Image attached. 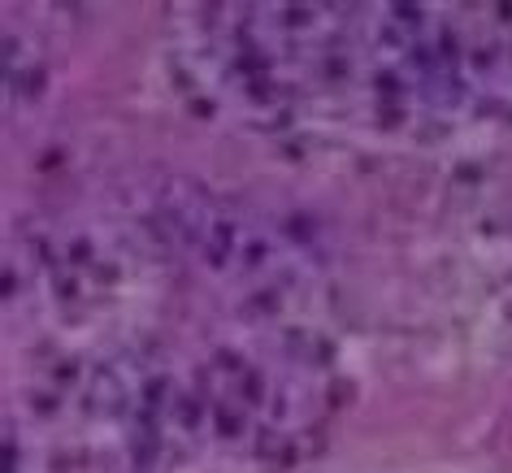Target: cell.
Instances as JSON below:
<instances>
[{
    "label": "cell",
    "instance_id": "cell-1",
    "mask_svg": "<svg viewBox=\"0 0 512 473\" xmlns=\"http://www.w3.org/2000/svg\"><path fill=\"white\" fill-rule=\"evenodd\" d=\"M217 430L226 434V439H235V434L243 430V421H239V413H230V408H222V413H217Z\"/></svg>",
    "mask_w": 512,
    "mask_h": 473
},
{
    "label": "cell",
    "instance_id": "cell-2",
    "mask_svg": "<svg viewBox=\"0 0 512 473\" xmlns=\"http://www.w3.org/2000/svg\"><path fill=\"white\" fill-rule=\"evenodd\" d=\"M291 235L304 239V235H309V222H304V217H291Z\"/></svg>",
    "mask_w": 512,
    "mask_h": 473
},
{
    "label": "cell",
    "instance_id": "cell-3",
    "mask_svg": "<svg viewBox=\"0 0 512 473\" xmlns=\"http://www.w3.org/2000/svg\"><path fill=\"white\" fill-rule=\"evenodd\" d=\"M395 14H400L404 22H417V5H400V9H395Z\"/></svg>",
    "mask_w": 512,
    "mask_h": 473
}]
</instances>
